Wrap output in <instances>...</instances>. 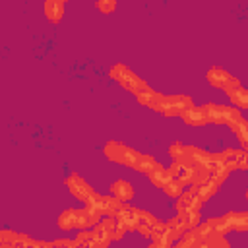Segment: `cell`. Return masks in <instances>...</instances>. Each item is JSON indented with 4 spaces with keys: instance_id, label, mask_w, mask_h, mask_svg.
<instances>
[{
    "instance_id": "cell-18",
    "label": "cell",
    "mask_w": 248,
    "mask_h": 248,
    "mask_svg": "<svg viewBox=\"0 0 248 248\" xmlns=\"http://www.w3.org/2000/svg\"><path fill=\"white\" fill-rule=\"evenodd\" d=\"M227 93H229V99H231L236 107L248 108V91H246V89L236 87V89H231V91H227Z\"/></svg>"
},
{
    "instance_id": "cell-7",
    "label": "cell",
    "mask_w": 248,
    "mask_h": 248,
    "mask_svg": "<svg viewBox=\"0 0 248 248\" xmlns=\"http://www.w3.org/2000/svg\"><path fill=\"white\" fill-rule=\"evenodd\" d=\"M66 186H68V190H70L78 200H81V202H87V200L93 196L91 186H89L81 176H78L76 172L66 178Z\"/></svg>"
},
{
    "instance_id": "cell-19",
    "label": "cell",
    "mask_w": 248,
    "mask_h": 248,
    "mask_svg": "<svg viewBox=\"0 0 248 248\" xmlns=\"http://www.w3.org/2000/svg\"><path fill=\"white\" fill-rule=\"evenodd\" d=\"M163 190H165V194H167V196H170V198H178V196L184 192V184H182L180 180L172 178V180H170Z\"/></svg>"
},
{
    "instance_id": "cell-8",
    "label": "cell",
    "mask_w": 248,
    "mask_h": 248,
    "mask_svg": "<svg viewBox=\"0 0 248 248\" xmlns=\"http://www.w3.org/2000/svg\"><path fill=\"white\" fill-rule=\"evenodd\" d=\"M101 211L85 205L83 209H78V229H89V227H95L99 221H101Z\"/></svg>"
},
{
    "instance_id": "cell-20",
    "label": "cell",
    "mask_w": 248,
    "mask_h": 248,
    "mask_svg": "<svg viewBox=\"0 0 248 248\" xmlns=\"http://www.w3.org/2000/svg\"><path fill=\"white\" fill-rule=\"evenodd\" d=\"M97 8L103 14H112L116 10V0H97Z\"/></svg>"
},
{
    "instance_id": "cell-3",
    "label": "cell",
    "mask_w": 248,
    "mask_h": 248,
    "mask_svg": "<svg viewBox=\"0 0 248 248\" xmlns=\"http://www.w3.org/2000/svg\"><path fill=\"white\" fill-rule=\"evenodd\" d=\"M192 105V99L188 95H163L161 110L165 116H180L184 110H188Z\"/></svg>"
},
{
    "instance_id": "cell-1",
    "label": "cell",
    "mask_w": 248,
    "mask_h": 248,
    "mask_svg": "<svg viewBox=\"0 0 248 248\" xmlns=\"http://www.w3.org/2000/svg\"><path fill=\"white\" fill-rule=\"evenodd\" d=\"M169 153L172 155L174 161L184 163V165H203V167H207V163H211V161L215 159L213 153H207V151H203V149H200V147L184 145V143H180V141L172 143L170 149H169Z\"/></svg>"
},
{
    "instance_id": "cell-15",
    "label": "cell",
    "mask_w": 248,
    "mask_h": 248,
    "mask_svg": "<svg viewBox=\"0 0 248 248\" xmlns=\"http://www.w3.org/2000/svg\"><path fill=\"white\" fill-rule=\"evenodd\" d=\"M134 169L136 170H141V172H145V174H149V172H153V170H159V169H163L153 157H149V155H138V159H136V163H134Z\"/></svg>"
},
{
    "instance_id": "cell-16",
    "label": "cell",
    "mask_w": 248,
    "mask_h": 248,
    "mask_svg": "<svg viewBox=\"0 0 248 248\" xmlns=\"http://www.w3.org/2000/svg\"><path fill=\"white\" fill-rule=\"evenodd\" d=\"M58 227L62 231L78 229V209H66V211H62L60 217H58Z\"/></svg>"
},
{
    "instance_id": "cell-4",
    "label": "cell",
    "mask_w": 248,
    "mask_h": 248,
    "mask_svg": "<svg viewBox=\"0 0 248 248\" xmlns=\"http://www.w3.org/2000/svg\"><path fill=\"white\" fill-rule=\"evenodd\" d=\"M205 78H207L209 85H211V87H217V89L231 91V89L240 87V81H238L236 78H232L229 72H225L223 68H217V66L209 68L207 74H205Z\"/></svg>"
},
{
    "instance_id": "cell-5",
    "label": "cell",
    "mask_w": 248,
    "mask_h": 248,
    "mask_svg": "<svg viewBox=\"0 0 248 248\" xmlns=\"http://www.w3.org/2000/svg\"><path fill=\"white\" fill-rule=\"evenodd\" d=\"M205 112L209 116V122H217V124H231L240 120V112L225 105H205Z\"/></svg>"
},
{
    "instance_id": "cell-6",
    "label": "cell",
    "mask_w": 248,
    "mask_h": 248,
    "mask_svg": "<svg viewBox=\"0 0 248 248\" xmlns=\"http://www.w3.org/2000/svg\"><path fill=\"white\" fill-rule=\"evenodd\" d=\"M108 76H110L116 83H120L124 89H128V91H134L136 85L140 83V78H138L128 66H124V64H114V66L110 68Z\"/></svg>"
},
{
    "instance_id": "cell-17",
    "label": "cell",
    "mask_w": 248,
    "mask_h": 248,
    "mask_svg": "<svg viewBox=\"0 0 248 248\" xmlns=\"http://www.w3.org/2000/svg\"><path fill=\"white\" fill-rule=\"evenodd\" d=\"M149 176V180L157 186V188H165L172 178H170V174L167 172V169H159V170H153V172H149L147 174Z\"/></svg>"
},
{
    "instance_id": "cell-21",
    "label": "cell",
    "mask_w": 248,
    "mask_h": 248,
    "mask_svg": "<svg viewBox=\"0 0 248 248\" xmlns=\"http://www.w3.org/2000/svg\"><path fill=\"white\" fill-rule=\"evenodd\" d=\"M246 198H248V192H246Z\"/></svg>"
},
{
    "instance_id": "cell-9",
    "label": "cell",
    "mask_w": 248,
    "mask_h": 248,
    "mask_svg": "<svg viewBox=\"0 0 248 248\" xmlns=\"http://www.w3.org/2000/svg\"><path fill=\"white\" fill-rule=\"evenodd\" d=\"M180 116H182V120L186 124H192V126H203V124L209 122V116L205 112V107H190Z\"/></svg>"
},
{
    "instance_id": "cell-22",
    "label": "cell",
    "mask_w": 248,
    "mask_h": 248,
    "mask_svg": "<svg viewBox=\"0 0 248 248\" xmlns=\"http://www.w3.org/2000/svg\"><path fill=\"white\" fill-rule=\"evenodd\" d=\"M62 2H66V0H62Z\"/></svg>"
},
{
    "instance_id": "cell-2",
    "label": "cell",
    "mask_w": 248,
    "mask_h": 248,
    "mask_svg": "<svg viewBox=\"0 0 248 248\" xmlns=\"http://www.w3.org/2000/svg\"><path fill=\"white\" fill-rule=\"evenodd\" d=\"M105 155L107 159L114 161V163H120V165H128V167H134L136 159H138V151H134L132 147L120 143V141H108L105 145Z\"/></svg>"
},
{
    "instance_id": "cell-11",
    "label": "cell",
    "mask_w": 248,
    "mask_h": 248,
    "mask_svg": "<svg viewBox=\"0 0 248 248\" xmlns=\"http://www.w3.org/2000/svg\"><path fill=\"white\" fill-rule=\"evenodd\" d=\"M229 229L232 231H248V211H236V213H227L223 215Z\"/></svg>"
},
{
    "instance_id": "cell-13",
    "label": "cell",
    "mask_w": 248,
    "mask_h": 248,
    "mask_svg": "<svg viewBox=\"0 0 248 248\" xmlns=\"http://www.w3.org/2000/svg\"><path fill=\"white\" fill-rule=\"evenodd\" d=\"M45 16L52 23H58L64 16V2L62 0H45Z\"/></svg>"
},
{
    "instance_id": "cell-14",
    "label": "cell",
    "mask_w": 248,
    "mask_h": 248,
    "mask_svg": "<svg viewBox=\"0 0 248 248\" xmlns=\"http://www.w3.org/2000/svg\"><path fill=\"white\" fill-rule=\"evenodd\" d=\"M132 93L136 95V99L140 101V105H147V107H149V103L153 101V97H155L157 91H153L143 79H140V83L136 85V89H134Z\"/></svg>"
},
{
    "instance_id": "cell-10",
    "label": "cell",
    "mask_w": 248,
    "mask_h": 248,
    "mask_svg": "<svg viewBox=\"0 0 248 248\" xmlns=\"http://www.w3.org/2000/svg\"><path fill=\"white\" fill-rule=\"evenodd\" d=\"M116 221L122 223L128 231H130V229H136V225H138V209L132 207V205H128V203H124V207H122L120 213L116 215Z\"/></svg>"
},
{
    "instance_id": "cell-12",
    "label": "cell",
    "mask_w": 248,
    "mask_h": 248,
    "mask_svg": "<svg viewBox=\"0 0 248 248\" xmlns=\"http://www.w3.org/2000/svg\"><path fill=\"white\" fill-rule=\"evenodd\" d=\"M110 194H112L114 198L122 200V202H130V200L134 198V188H132V184L126 182V180H116V182H112V186H110Z\"/></svg>"
}]
</instances>
